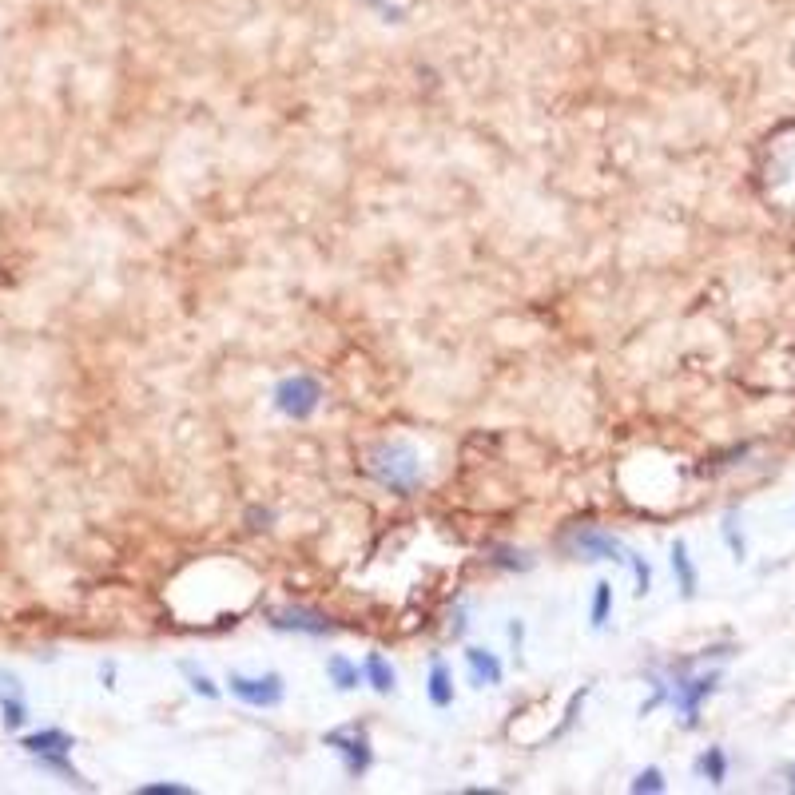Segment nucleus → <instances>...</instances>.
I'll use <instances>...</instances> for the list:
<instances>
[{"label":"nucleus","instance_id":"1","mask_svg":"<svg viewBox=\"0 0 795 795\" xmlns=\"http://www.w3.org/2000/svg\"><path fill=\"white\" fill-rule=\"evenodd\" d=\"M366 470H370V477L382 489H390L398 497H410L422 485V458H418V450L410 442H382V446H374L370 458H366Z\"/></svg>","mask_w":795,"mask_h":795},{"label":"nucleus","instance_id":"2","mask_svg":"<svg viewBox=\"0 0 795 795\" xmlns=\"http://www.w3.org/2000/svg\"><path fill=\"white\" fill-rule=\"evenodd\" d=\"M720 688V672H700V676H688L676 668V676H668V704L672 712L684 720V728H696L700 724V704Z\"/></svg>","mask_w":795,"mask_h":795},{"label":"nucleus","instance_id":"3","mask_svg":"<svg viewBox=\"0 0 795 795\" xmlns=\"http://www.w3.org/2000/svg\"><path fill=\"white\" fill-rule=\"evenodd\" d=\"M271 406L283 418H291V422H307V418H315L318 406H322V382H318L315 374H291V378L275 382Z\"/></svg>","mask_w":795,"mask_h":795},{"label":"nucleus","instance_id":"4","mask_svg":"<svg viewBox=\"0 0 795 795\" xmlns=\"http://www.w3.org/2000/svg\"><path fill=\"white\" fill-rule=\"evenodd\" d=\"M322 744L342 760L346 776L350 780H362L370 768H374V744H370V732L358 728V724H346V728H330L322 732Z\"/></svg>","mask_w":795,"mask_h":795},{"label":"nucleus","instance_id":"5","mask_svg":"<svg viewBox=\"0 0 795 795\" xmlns=\"http://www.w3.org/2000/svg\"><path fill=\"white\" fill-rule=\"evenodd\" d=\"M227 692L247 704V708H279L287 700V680L283 672H263V676H243V672H227Z\"/></svg>","mask_w":795,"mask_h":795},{"label":"nucleus","instance_id":"6","mask_svg":"<svg viewBox=\"0 0 795 795\" xmlns=\"http://www.w3.org/2000/svg\"><path fill=\"white\" fill-rule=\"evenodd\" d=\"M267 625H271L275 633H299V636H315V640L338 633L334 617H326V613H318V609H307V605L271 609V613H267Z\"/></svg>","mask_w":795,"mask_h":795},{"label":"nucleus","instance_id":"7","mask_svg":"<svg viewBox=\"0 0 795 795\" xmlns=\"http://www.w3.org/2000/svg\"><path fill=\"white\" fill-rule=\"evenodd\" d=\"M569 545H573V553L585 557V561H613V565H625V553H629V545H625L617 533L601 529V525L577 529Z\"/></svg>","mask_w":795,"mask_h":795},{"label":"nucleus","instance_id":"8","mask_svg":"<svg viewBox=\"0 0 795 795\" xmlns=\"http://www.w3.org/2000/svg\"><path fill=\"white\" fill-rule=\"evenodd\" d=\"M24 748H28V756H36L44 768H52V772H60V776H68V780H80V776H76V768L68 764L72 736H64L60 728H44V732L28 736V740H24Z\"/></svg>","mask_w":795,"mask_h":795},{"label":"nucleus","instance_id":"9","mask_svg":"<svg viewBox=\"0 0 795 795\" xmlns=\"http://www.w3.org/2000/svg\"><path fill=\"white\" fill-rule=\"evenodd\" d=\"M462 656H466V672H470V684H474V688H497V684L505 680V664H501L497 652L470 644Z\"/></svg>","mask_w":795,"mask_h":795},{"label":"nucleus","instance_id":"10","mask_svg":"<svg viewBox=\"0 0 795 795\" xmlns=\"http://www.w3.org/2000/svg\"><path fill=\"white\" fill-rule=\"evenodd\" d=\"M668 565H672V577H676L680 597H684V601H692V597H696V589H700V573H696V561H692V553H688V541H684V537H676V541H672V549H668Z\"/></svg>","mask_w":795,"mask_h":795},{"label":"nucleus","instance_id":"11","mask_svg":"<svg viewBox=\"0 0 795 795\" xmlns=\"http://www.w3.org/2000/svg\"><path fill=\"white\" fill-rule=\"evenodd\" d=\"M426 696H430V704H434L438 712L454 708V700H458V692H454V672H450V664H446L442 656H434V664H430V676H426Z\"/></svg>","mask_w":795,"mask_h":795},{"label":"nucleus","instance_id":"12","mask_svg":"<svg viewBox=\"0 0 795 795\" xmlns=\"http://www.w3.org/2000/svg\"><path fill=\"white\" fill-rule=\"evenodd\" d=\"M362 676H366V684L378 692V696H394L398 692V668L374 648V652H366V660H362Z\"/></svg>","mask_w":795,"mask_h":795},{"label":"nucleus","instance_id":"13","mask_svg":"<svg viewBox=\"0 0 795 795\" xmlns=\"http://www.w3.org/2000/svg\"><path fill=\"white\" fill-rule=\"evenodd\" d=\"M326 680H330L338 692H354L358 684H366V676H362V664H358V660H350L346 652H334V656H326Z\"/></svg>","mask_w":795,"mask_h":795},{"label":"nucleus","instance_id":"14","mask_svg":"<svg viewBox=\"0 0 795 795\" xmlns=\"http://www.w3.org/2000/svg\"><path fill=\"white\" fill-rule=\"evenodd\" d=\"M696 776L708 780L712 788H724V780H728V752L724 748H704L696 756Z\"/></svg>","mask_w":795,"mask_h":795},{"label":"nucleus","instance_id":"15","mask_svg":"<svg viewBox=\"0 0 795 795\" xmlns=\"http://www.w3.org/2000/svg\"><path fill=\"white\" fill-rule=\"evenodd\" d=\"M493 569H501V573H529L537 561L525 553V549H513V545H497V549H489V557H485Z\"/></svg>","mask_w":795,"mask_h":795},{"label":"nucleus","instance_id":"16","mask_svg":"<svg viewBox=\"0 0 795 795\" xmlns=\"http://www.w3.org/2000/svg\"><path fill=\"white\" fill-rule=\"evenodd\" d=\"M609 617H613V581H597L593 585V601H589V625L601 633L605 625H609Z\"/></svg>","mask_w":795,"mask_h":795},{"label":"nucleus","instance_id":"17","mask_svg":"<svg viewBox=\"0 0 795 795\" xmlns=\"http://www.w3.org/2000/svg\"><path fill=\"white\" fill-rule=\"evenodd\" d=\"M625 569L633 573V593L644 601V597L652 593V565H648V557H640L636 549H629V553H625Z\"/></svg>","mask_w":795,"mask_h":795},{"label":"nucleus","instance_id":"18","mask_svg":"<svg viewBox=\"0 0 795 795\" xmlns=\"http://www.w3.org/2000/svg\"><path fill=\"white\" fill-rule=\"evenodd\" d=\"M720 537H724V545L732 549V557H736V561H744V557H748V541H744V529H740V517H736V513H724V521H720Z\"/></svg>","mask_w":795,"mask_h":795},{"label":"nucleus","instance_id":"19","mask_svg":"<svg viewBox=\"0 0 795 795\" xmlns=\"http://www.w3.org/2000/svg\"><path fill=\"white\" fill-rule=\"evenodd\" d=\"M183 676H187V688L195 692V696H203V700H219L223 696V688L203 672V668H195V664H183Z\"/></svg>","mask_w":795,"mask_h":795},{"label":"nucleus","instance_id":"20","mask_svg":"<svg viewBox=\"0 0 795 795\" xmlns=\"http://www.w3.org/2000/svg\"><path fill=\"white\" fill-rule=\"evenodd\" d=\"M24 716H28V708H24V696H20L16 680H4V724H8V728H20Z\"/></svg>","mask_w":795,"mask_h":795},{"label":"nucleus","instance_id":"21","mask_svg":"<svg viewBox=\"0 0 795 795\" xmlns=\"http://www.w3.org/2000/svg\"><path fill=\"white\" fill-rule=\"evenodd\" d=\"M629 792L633 795H664L668 792L664 772H660V768H644V772H636V780L629 784Z\"/></svg>","mask_w":795,"mask_h":795},{"label":"nucleus","instance_id":"22","mask_svg":"<svg viewBox=\"0 0 795 795\" xmlns=\"http://www.w3.org/2000/svg\"><path fill=\"white\" fill-rule=\"evenodd\" d=\"M505 636H509V648H513V656L521 660V652H525V621H521V617H509Z\"/></svg>","mask_w":795,"mask_h":795},{"label":"nucleus","instance_id":"23","mask_svg":"<svg viewBox=\"0 0 795 795\" xmlns=\"http://www.w3.org/2000/svg\"><path fill=\"white\" fill-rule=\"evenodd\" d=\"M140 795H195V788H187V784H144Z\"/></svg>","mask_w":795,"mask_h":795},{"label":"nucleus","instance_id":"24","mask_svg":"<svg viewBox=\"0 0 795 795\" xmlns=\"http://www.w3.org/2000/svg\"><path fill=\"white\" fill-rule=\"evenodd\" d=\"M462 633H466V609H458V613H454V621H450V636L458 640Z\"/></svg>","mask_w":795,"mask_h":795},{"label":"nucleus","instance_id":"25","mask_svg":"<svg viewBox=\"0 0 795 795\" xmlns=\"http://www.w3.org/2000/svg\"><path fill=\"white\" fill-rule=\"evenodd\" d=\"M251 521H263V529H267V521H275V513H271V509H263V513L251 509Z\"/></svg>","mask_w":795,"mask_h":795},{"label":"nucleus","instance_id":"26","mask_svg":"<svg viewBox=\"0 0 795 795\" xmlns=\"http://www.w3.org/2000/svg\"><path fill=\"white\" fill-rule=\"evenodd\" d=\"M792 792H795V772H792Z\"/></svg>","mask_w":795,"mask_h":795}]
</instances>
